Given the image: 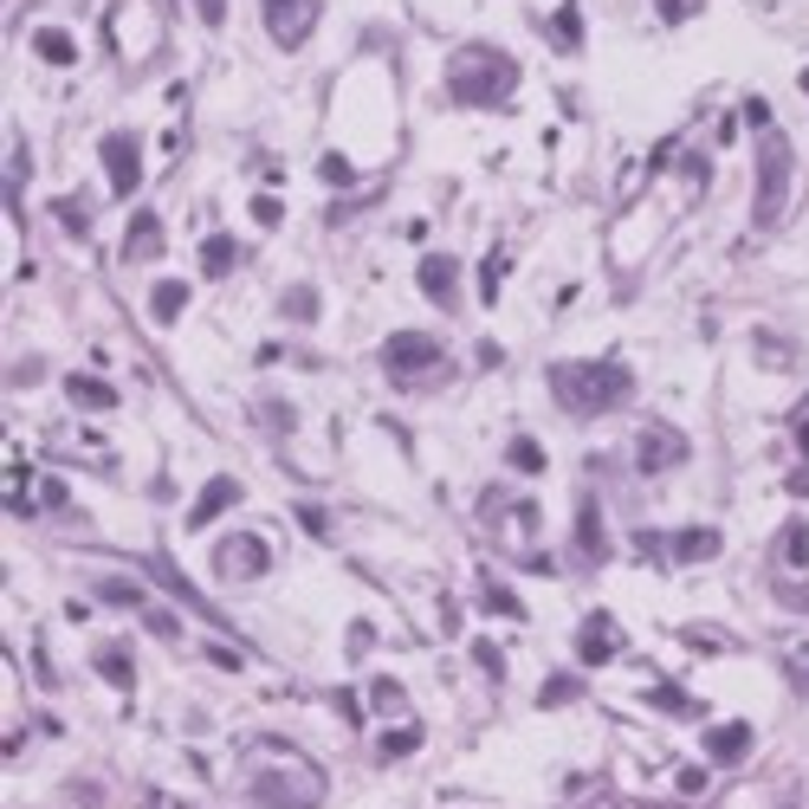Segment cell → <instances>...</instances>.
Instances as JSON below:
<instances>
[{
    "mask_svg": "<svg viewBox=\"0 0 809 809\" xmlns=\"http://www.w3.org/2000/svg\"><path fill=\"white\" fill-rule=\"evenodd\" d=\"M551 396L563 415L577 421H596V415H616V408L635 396V369L628 363H551Z\"/></svg>",
    "mask_w": 809,
    "mask_h": 809,
    "instance_id": "1",
    "label": "cell"
},
{
    "mask_svg": "<svg viewBox=\"0 0 809 809\" xmlns=\"http://www.w3.org/2000/svg\"><path fill=\"white\" fill-rule=\"evenodd\" d=\"M447 84H453V98H460V104L499 111V104L512 98V84H518V66L499 52V46L473 39V46H460V52L447 59Z\"/></svg>",
    "mask_w": 809,
    "mask_h": 809,
    "instance_id": "2",
    "label": "cell"
},
{
    "mask_svg": "<svg viewBox=\"0 0 809 809\" xmlns=\"http://www.w3.org/2000/svg\"><path fill=\"white\" fill-rule=\"evenodd\" d=\"M382 369H389V382H402V389H441L453 363H447L441 337L435 331H396L382 343Z\"/></svg>",
    "mask_w": 809,
    "mask_h": 809,
    "instance_id": "3",
    "label": "cell"
},
{
    "mask_svg": "<svg viewBox=\"0 0 809 809\" xmlns=\"http://www.w3.org/2000/svg\"><path fill=\"white\" fill-rule=\"evenodd\" d=\"M790 176H797L790 137L765 130V143H758V201H751V227H758V233H771V227L783 221V208H790Z\"/></svg>",
    "mask_w": 809,
    "mask_h": 809,
    "instance_id": "4",
    "label": "cell"
},
{
    "mask_svg": "<svg viewBox=\"0 0 809 809\" xmlns=\"http://www.w3.org/2000/svg\"><path fill=\"white\" fill-rule=\"evenodd\" d=\"M266 570H272V545L259 531H233L214 545V577H227V583H253Z\"/></svg>",
    "mask_w": 809,
    "mask_h": 809,
    "instance_id": "5",
    "label": "cell"
},
{
    "mask_svg": "<svg viewBox=\"0 0 809 809\" xmlns=\"http://www.w3.org/2000/svg\"><path fill=\"white\" fill-rule=\"evenodd\" d=\"M259 13H266V33H272V46L279 52H298L304 39H311V27H318V0H259Z\"/></svg>",
    "mask_w": 809,
    "mask_h": 809,
    "instance_id": "6",
    "label": "cell"
},
{
    "mask_svg": "<svg viewBox=\"0 0 809 809\" xmlns=\"http://www.w3.org/2000/svg\"><path fill=\"white\" fill-rule=\"evenodd\" d=\"M98 156H104L111 194H137V188H143V143H137L130 130H111V137L98 143Z\"/></svg>",
    "mask_w": 809,
    "mask_h": 809,
    "instance_id": "7",
    "label": "cell"
},
{
    "mask_svg": "<svg viewBox=\"0 0 809 809\" xmlns=\"http://www.w3.org/2000/svg\"><path fill=\"white\" fill-rule=\"evenodd\" d=\"M616 655H622V628H616V616H609V609L583 616V628H577V661H583V667H609Z\"/></svg>",
    "mask_w": 809,
    "mask_h": 809,
    "instance_id": "8",
    "label": "cell"
},
{
    "mask_svg": "<svg viewBox=\"0 0 809 809\" xmlns=\"http://www.w3.org/2000/svg\"><path fill=\"white\" fill-rule=\"evenodd\" d=\"M680 460H687V435H680V428H667V421L641 428V447H635V467H641V473H667V467H680Z\"/></svg>",
    "mask_w": 809,
    "mask_h": 809,
    "instance_id": "9",
    "label": "cell"
},
{
    "mask_svg": "<svg viewBox=\"0 0 809 809\" xmlns=\"http://www.w3.org/2000/svg\"><path fill=\"white\" fill-rule=\"evenodd\" d=\"M421 292L435 298L441 311H453V304H460V259H453V253H428V259H421Z\"/></svg>",
    "mask_w": 809,
    "mask_h": 809,
    "instance_id": "10",
    "label": "cell"
},
{
    "mask_svg": "<svg viewBox=\"0 0 809 809\" xmlns=\"http://www.w3.org/2000/svg\"><path fill=\"white\" fill-rule=\"evenodd\" d=\"M227 506H240V479H233V473H221V479H208V486H201V499L188 506V531H208V518H221Z\"/></svg>",
    "mask_w": 809,
    "mask_h": 809,
    "instance_id": "11",
    "label": "cell"
},
{
    "mask_svg": "<svg viewBox=\"0 0 809 809\" xmlns=\"http://www.w3.org/2000/svg\"><path fill=\"white\" fill-rule=\"evenodd\" d=\"M253 797L272 809H318V783H304V790H292L279 771H259L253 777Z\"/></svg>",
    "mask_w": 809,
    "mask_h": 809,
    "instance_id": "12",
    "label": "cell"
},
{
    "mask_svg": "<svg viewBox=\"0 0 809 809\" xmlns=\"http://www.w3.org/2000/svg\"><path fill=\"white\" fill-rule=\"evenodd\" d=\"M719 551H726V538L712 525H693V531H673L667 538V557L673 563H706V557H719Z\"/></svg>",
    "mask_w": 809,
    "mask_h": 809,
    "instance_id": "13",
    "label": "cell"
},
{
    "mask_svg": "<svg viewBox=\"0 0 809 809\" xmlns=\"http://www.w3.org/2000/svg\"><path fill=\"white\" fill-rule=\"evenodd\" d=\"M577 551H583V563H602L609 557V531H602V506L596 499L577 506Z\"/></svg>",
    "mask_w": 809,
    "mask_h": 809,
    "instance_id": "14",
    "label": "cell"
},
{
    "mask_svg": "<svg viewBox=\"0 0 809 809\" xmlns=\"http://www.w3.org/2000/svg\"><path fill=\"white\" fill-rule=\"evenodd\" d=\"M745 751H751V726H745V719H732V726H712V732H706V758H712V765H738Z\"/></svg>",
    "mask_w": 809,
    "mask_h": 809,
    "instance_id": "15",
    "label": "cell"
},
{
    "mask_svg": "<svg viewBox=\"0 0 809 809\" xmlns=\"http://www.w3.org/2000/svg\"><path fill=\"white\" fill-rule=\"evenodd\" d=\"M149 253H162V214H137V221H130V240H123V259H130V266H143Z\"/></svg>",
    "mask_w": 809,
    "mask_h": 809,
    "instance_id": "16",
    "label": "cell"
},
{
    "mask_svg": "<svg viewBox=\"0 0 809 809\" xmlns=\"http://www.w3.org/2000/svg\"><path fill=\"white\" fill-rule=\"evenodd\" d=\"M98 673L111 680L117 693H130V687H137V667H130V648H123V641H104V648H98Z\"/></svg>",
    "mask_w": 809,
    "mask_h": 809,
    "instance_id": "17",
    "label": "cell"
},
{
    "mask_svg": "<svg viewBox=\"0 0 809 809\" xmlns=\"http://www.w3.org/2000/svg\"><path fill=\"white\" fill-rule=\"evenodd\" d=\"M233 266H240V247H233V233H208V240H201V272H208V279H227Z\"/></svg>",
    "mask_w": 809,
    "mask_h": 809,
    "instance_id": "18",
    "label": "cell"
},
{
    "mask_svg": "<svg viewBox=\"0 0 809 809\" xmlns=\"http://www.w3.org/2000/svg\"><path fill=\"white\" fill-rule=\"evenodd\" d=\"M777 557H783V570H809V525L803 518H790L777 531Z\"/></svg>",
    "mask_w": 809,
    "mask_h": 809,
    "instance_id": "19",
    "label": "cell"
},
{
    "mask_svg": "<svg viewBox=\"0 0 809 809\" xmlns=\"http://www.w3.org/2000/svg\"><path fill=\"white\" fill-rule=\"evenodd\" d=\"M182 304H188V286H182V279H162V286L149 292V318H156V324H176V318H182Z\"/></svg>",
    "mask_w": 809,
    "mask_h": 809,
    "instance_id": "20",
    "label": "cell"
},
{
    "mask_svg": "<svg viewBox=\"0 0 809 809\" xmlns=\"http://www.w3.org/2000/svg\"><path fill=\"white\" fill-rule=\"evenodd\" d=\"M551 46L557 52H583V13H577V0L551 13Z\"/></svg>",
    "mask_w": 809,
    "mask_h": 809,
    "instance_id": "21",
    "label": "cell"
},
{
    "mask_svg": "<svg viewBox=\"0 0 809 809\" xmlns=\"http://www.w3.org/2000/svg\"><path fill=\"white\" fill-rule=\"evenodd\" d=\"M66 396H72L78 408H117V389L98 382V376H66Z\"/></svg>",
    "mask_w": 809,
    "mask_h": 809,
    "instance_id": "22",
    "label": "cell"
},
{
    "mask_svg": "<svg viewBox=\"0 0 809 809\" xmlns=\"http://www.w3.org/2000/svg\"><path fill=\"white\" fill-rule=\"evenodd\" d=\"M279 311H286L292 324H318V311H324V298L311 292V286H292V292L279 298Z\"/></svg>",
    "mask_w": 809,
    "mask_h": 809,
    "instance_id": "23",
    "label": "cell"
},
{
    "mask_svg": "<svg viewBox=\"0 0 809 809\" xmlns=\"http://www.w3.org/2000/svg\"><path fill=\"white\" fill-rule=\"evenodd\" d=\"M655 706H661V712H673V719H699V699L693 693H680V687H655Z\"/></svg>",
    "mask_w": 809,
    "mask_h": 809,
    "instance_id": "24",
    "label": "cell"
},
{
    "mask_svg": "<svg viewBox=\"0 0 809 809\" xmlns=\"http://www.w3.org/2000/svg\"><path fill=\"white\" fill-rule=\"evenodd\" d=\"M512 467H518V473H545V447L531 441V435H518V441H512Z\"/></svg>",
    "mask_w": 809,
    "mask_h": 809,
    "instance_id": "25",
    "label": "cell"
},
{
    "mask_svg": "<svg viewBox=\"0 0 809 809\" xmlns=\"http://www.w3.org/2000/svg\"><path fill=\"white\" fill-rule=\"evenodd\" d=\"M59 221L84 240V227H91V201H84V194H66V201H59Z\"/></svg>",
    "mask_w": 809,
    "mask_h": 809,
    "instance_id": "26",
    "label": "cell"
},
{
    "mask_svg": "<svg viewBox=\"0 0 809 809\" xmlns=\"http://www.w3.org/2000/svg\"><path fill=\"white\" fill-rule=\"evenodd\" d=\"M98 596H104L111 609H137V602H143V589H137V583H117V577H104V583H98Z\"/></svg>",
    "mask_w": 809,
    "mask_h": 809,
    "instance_id": "27",
    "label": "cell"
},
{
    "mask_svg": "<svg viewBox=\"0 0 809 809\" xmlns=\"http://www.w3.org/2000/svg\"><path fill=\"white\" fill-rule=\"evenodd\" d=\"M783 673H790V687H797V693H809V641H797V648L783 655Z\"/></svg>",
    "mask_w": 809,
    "mask_h": 809,
    "instance_id": "28",
    "label": "cell"
},
{
    "mask_svg": "<svg viewBox=\"0 0 809 809\" xmlns=\"http://www.w3.org/2000/svg\"><path fill=\"white\" fill-rule=\"evenodd\" d=\"M39 59H52V66H72L78 46H72L66 33H39Z\"/></svg>",
    "mask_w": 809,
    "mask_h": 809,
    "instance_id": "29",
    "label": "cell"
},
{
    "mask_svg": "<svg viewBox=\"0 0 809 809\" xmlns=\"http://www.w3.org/2000/svg\"><path fill=\"white\" fill-rule=\"evenodd\" d=\"M415 745H421V726H402V732H389V738H382V758H408Z\"/></svg>",
    "mask_w": 809,
    "mask_h": 809,
    "instance_id": "30",
    "label": "cell"
},
{
    "mask_svg": "<svg viewBox=\"0 0 809 809\" xmlns=\"http://www.w3.org/2000/svg\"><path fill=\"white\" fill-rule=\"evenodd\" d=\"M486 609H492V616H525V602H518L512 589H499V583H486Z\"/></svg>",
    "mask_w": 809,
    "mask_h": 809,
    "instance_id": "31",
    "label": "cell"
},
{
    "mask_svg": "<svg viewBox=\"0 0 809 809\" xmlns=\"http://www.w3.org/2000/svg\"><path fill=\"white\" fill-rule=\"evenodd\" d=\"M699 7H706V0H655V13H661L667 27H680V20H693Z\"/></svg>",
    "mask_w": 809,
    "mask_h": 809,
    "instance_id": "32",
    "label": "cell"
},
{
    "mask_svg": "<svg viewBox=\"0 0 809 809\" xmlns=\"http://www.w3.org/2000/svg\"><path fill=\"white\" fill-rule=\"evenodd\" d=\"M253 421H266V428H279V435H286V428H292V408H286V402H259Z\"/></svg>",
    "mask_w": 809,
    "mask_h": 809,
    "instance_id": "33",
    "label": "cell"
},
{
    "mask_svg": "<svg viewBox=\"0 0 809 809\" xmlns=\"http://www.w3.org/2000/svg\"><path fill=\"white\" fill-rule=\"evenodd\" d=\"M790 441H797V453L809 460V396L797 402V415H790Z\"/></svg>",
    "mask_w": 809,
    "mask_h": 809,
    "instance_id": "34",
    "label": "cell"
},
{
    "mask_svg": "<svg viewBox=\"0 0 809 809\" xmlns=\"http://www.w3.org/2000/svg\"><path fill=\"white\" fill-rule=\"evenodd\" d=\"M499 279H506V253H492V259H486V279H479V286H486V292H479L486 304L499 298Z\"/></svg>",
    "mask_w": 809,
    "mask_h": 809,
    "instance_id": "35",
    "label": "cell"
},
{
    "mask_svg": "<svg viewBox=\"0 0 809 809\" xmlns=\"http://www.w3.org/2000/svg\"><path fill=\"white\" fill-rule=\"evenodd\" d=\"M253 221L259 227H279V221H286V208H279L272 194H253Z\"/></svg>",
    "mask_w": 809,
    "mask_h": 809,
    "instance_id": "36",
    "label": "cell"
},
{
    "mask_svg": "<svg viewBox=\"0 0 809 809\" xmlns=\"http://www.w3.org/2000/svg\"><path fill=\"white\" fill-rule=\"evenodd\" d=\"M194 13H201L208 27H227V0H194Z\"/></svg>",
    "mask_w": 809,
    "mask_h": 809,
    "instance_id": "37",
    "label": "cell"
},
{
    "mask_svg": "<svg viewBox=\"0 0 809 809\" xmlns=\"http://www.w3.org/2000/svg\"><path fill=\"white\" fill-rule=\"evenodd\" d=\"M324 182H350V162L343 156H324Z\"/></svg>",
    "mask_w": 809,
    "mask_h": 809,
    "instance_id": "38",
    "label": "cell"
},
{
    "mask_svg": "<svg viewBox=\"0 0 809 809\" xmlns=\"http://www.w3.org/2000/svg\"><path fill=\"white\" fill-rule=\"evenodd\" d=\"M473 655H479V667H486V673H499V648H492V641H473Z\"/></svg>",
    "mask_w": 809,
    "mask_h": 809,
    "instance_id": "39",
    "label": "cell"
},
{
    "mask_svg": "<svg viewBox=\"0 0 809 809\" xmlns=\"http://www.w3.org/2000/svg\"><path fill=\"white\" fill-rule=\"evenodd\" d=\"M790 492H797V499H809V460L797 467V473H790Z\"/></svg>",
    "mask_w": 809,
    "mask_h": 809,
    "instance_id": "40",
    "label": "cell"
},
{
    "mask_svg": "<svg viewBox=\"0 0 809 809\" xmlns=\"http://www.w3.org/2000/svg\"><path fill=\"white\" fill-rule=\"evenodd\" d=\"M803 91H809V72H803Z\"/></svg>",
    "mask_w": 809,
    "mask_h": 809,
    "instance_id": "41",
    "label": "cell"
}]
</instances>
